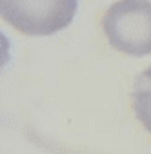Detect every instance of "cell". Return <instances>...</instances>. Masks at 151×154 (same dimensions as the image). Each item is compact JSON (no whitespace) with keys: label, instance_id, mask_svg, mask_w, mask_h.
Returning a JSON list of instances; mask_svg holds the SVG:
<instances>
[{"label":"cell","instance_id":"cell-1","mask_svg":"<svg viewBox=\"0 0 151 154\" xmlns=\"http://www.w3.org/2000/svg\"><path fill=\"white\" fill-rule=\"evenodd\" d=\"M109 45L127 56L151 54V2L117 0L100 18Z\"/></svg>","mask_w":151,"mask_h":154},{"label":"cell","instance_id":"cell-2","mask_svg":"<svg viewBox=\"0 0 151 154\" xmlns=\"http://www.w3.org/2000/svg\"><path fill=\"white\" fill-rule=\"evenodd\" d=\"M79 0H0V15L13 29L29 36H47L66 29Z\"/></svg>","mask_w":151,"mask_h":154},{"label":"cell","instance_id":"cell-3","mask_svg":"<svg viewBox=\"0 0 151 154\" xmlns=\"http://www.w3.org/2000/svg\"><path fill=\"white\" fill-rule=\"evenodd\" d=\"M133 111L146 131L151 132V67L144 69L133 85Z\"/></svg>","mask_w":151,"mask_h":154}]
</instances>
